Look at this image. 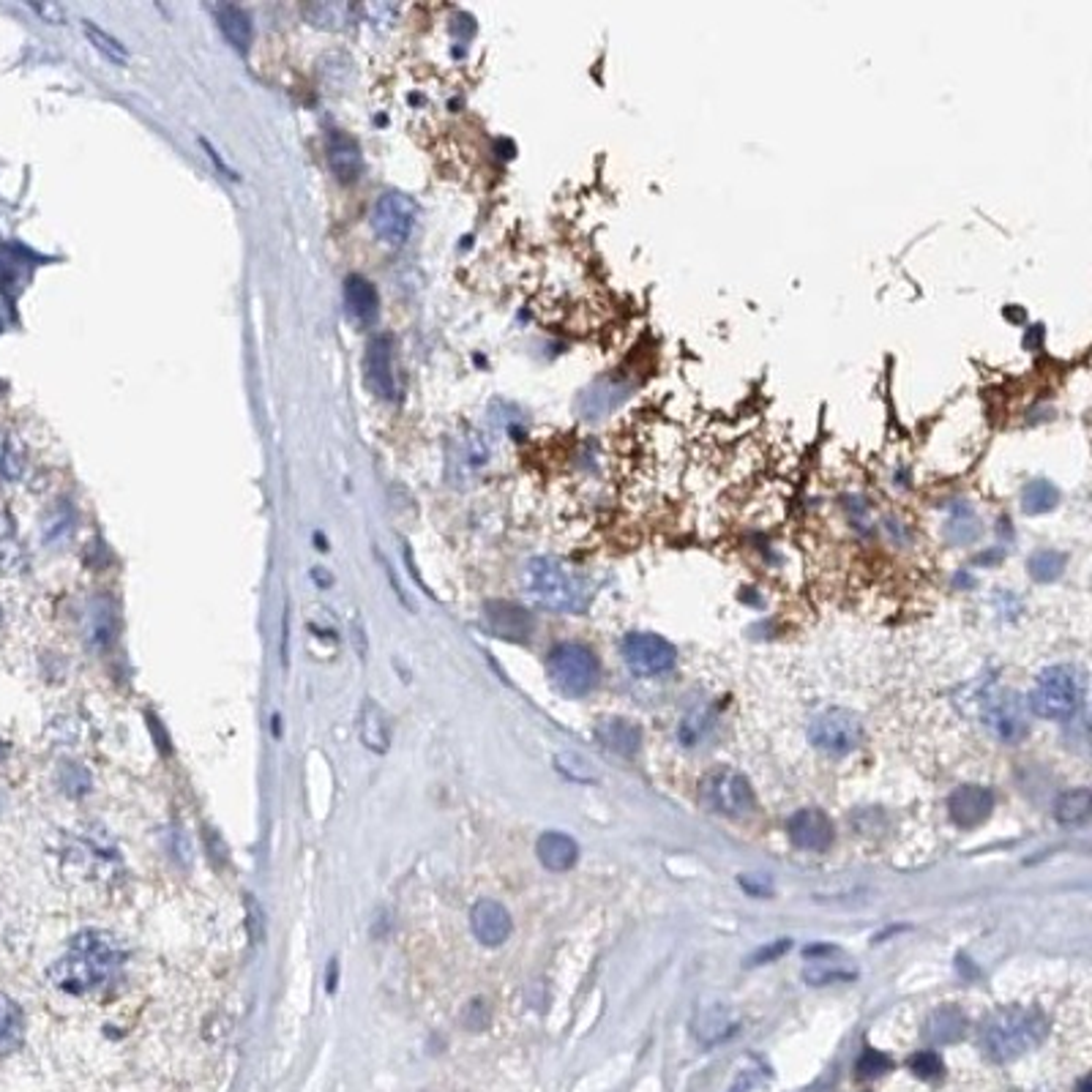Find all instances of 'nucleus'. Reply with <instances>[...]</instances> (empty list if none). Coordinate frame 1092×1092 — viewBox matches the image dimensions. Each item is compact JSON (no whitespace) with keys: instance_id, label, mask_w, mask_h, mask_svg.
Instances as JSON below:
<instances>
[{"instance_id":"7","label":"nucleus","mask_w":1092,"mask_h":1092,"mask_svg":"<svg viewBox=\"0 0 1092 1092\" xmlns=\"http://www.w3.org/2000/svg\"><path fill=\"white\" fill-rule=\"evenodd\" d=\"M702 798L713 811L724 817H743L754 808L752 784L740 773L716 768L702 779Z\"/></svg>"},{"instance_id":"38","label":"nucleus","mask_w":1092,"mask_h":1092,"mask_svg":"<svg viewBox=\"0 0 1092 1092\" xmlns=\"http://www.w3.org/2000/svg\"><path fill=\"white\" fill-rule=\"evenodd\" d=\"M740 888L752 893V896H773V882L768 877L746 874V877H740Z\"/></svg>"},{"instance_id":"33","label":"nucleus","mask_w":1092,"mask_h":1092,"mask_svg":"<svg viewBox=\"0 0 1092 1092\" xmlns=\"http://www.w3.org/2000/svg\"><path fill=\"white\" fill-rule=\"evenodd\" d=\"M61 787H64L66 795H85L91 790V776L85 773V768L74 765V762H64L61 765Z\"/></svg>"},{"instance_id":"15","label":"nucleus","mask_w":1092,"mask_h":1092,"mask_svg":"<svg viewBox=\"0 0 1092 1092\" xmlns=\"http://www.w3.org/2000/svg\"><path fill=\"white\" fill-rule=\"evenodd\" d=\"M364 375H367V386L372 388V394H377L380 399L394 396L391 344H388L386 336H375V339L369 341L367 359H364Z\"/></svg>"},{"instance_id":"19","label":"nucleus","mask_w":1092,"mask_h":1092,"mask_svg":"<svg viewBox=\"0 0 1092 1092\" xmlns=\"http://www.w3.org/2000/svg\"><path fill=\"white\" fill-rule=\"evenodd\" d=\"M344 301H348L350 314L359 322H372L380 314V295L375 285L364 276L353 274L344 282Z\"/></svg>"},{"instance_id":"45","label":"nucleus","mask_w":1092,"mask_h":1092,"mask_svg":"<svg viewBox=\"0 0 1092 1092\" xmlns=\"http://www.w3.org/2000/svg\"><path fill=\"white\" fill-rule=\"evenodd\" d=\"M0 617H3V612H0Z\"/></svg>"},{"instance_id":"23","label":"nucleus","mask_w":1092,"mask_h":1092,"mask_svg":"<svg viewBox=\"0 0 1092 1092\" xmlns=\"http://www.w3.org/2000/svg\"><path fill=\"white\" fill-rule=\"evenodd\" d=\"M213 14H216V22H219L221 33L227 36L232 46H238L240 53H246L252 46V19L246 17V11L232 6V3H221V6H213Z\"/></svg>"},{"instance_id":"30","label":"nucleus","mask_w":1092,"mask_h":1092,"mask_svg":"<svg viewBox=\"0 0 1092 1092\" xmlns=\"http://www.w3.org/2000/svg\"><path fill=\"white\" fill-rule=\"evenodd\" d=\"M734 1027V1021L729 1019V1010L726 1008H707L702 1010V1019L697 1021V1035L705 1037V1040H716V1037L729 1035V1029Z\"/></svg>"},{"instance_id":"12","label":"nucleus","mask_w":1092,"mask_h":1092,"mask_svg":"<svg viewBox=\"0 0 1092 1092\" xmlns=\"http://www.w3.org/2000/svg\"><path fill=\"white\" fill-rule=\"evenodd\" d=\"M625 399H628V383L620 380V377L604 375L598 377L596 383L582 394V399H579V413L590 418V421H598V418H606L609 413H615Z\"/></svg>"},{"instance_id":"31","label":"nucleus","mask_w":1092,"mask_h":1092,"mask_svg":"<svg viewBox=\"0 0 1092 1092\" xmlns=\"http://www.w3.org/2000/svg\"><path fill=\"white\" fill-rule=\"evenodd\" d=\"M962 1029L964 1019L954 1008L936 1010L931 1021H928V1032H931V1037H936V1040H954V1037L962 1035Z\"/></svg>"},{"instance_id":"34","label":"nucleus","mask_w":1092,"mask_h":1092,"mask_svg":"<svg viewBox=\"0 0 1092 1092\" xmlns=\"http://www.w3.org/2000/svg\"><path fill=\"white\" fill-rule=\"evenodd\" d=\"M891 1060L882 1055V1052H863V1057L858 1060V1076L861 1079H877V1076L888 1074L891 1071Z\"/></svg>"},{"instance_id":"36","label":"nucleus","mask_w":1092,"mask_h":1092,"mask_svg":"<svg viewBox=\"0 0 1092 1092\" xmlns=\"http://www.w3.org/2000/svg\"><path fill=\"white\" fill-rule=\"evenodd\" d=\"M909 1068H912V1074L920 1076V1079H926V1082L942 1076V1060H939L934 1052H920V1055H915L912 1060H909Z\"/></svg>"},{"instance_id":"13","label":"nucleus","mask_w":1092,"mask_h":1092,"mask_svg":"<svg viewBox=\"0 0 1092 1092\" xmlns=\"http://www.w3.org/2000/svg\"><path fill=\"white\" fill-rule=\"evenodd\" d=\"M787 830H790L792 845H798L800 850H825L833 841V825L830 819L819 811V808H800L790 817L787 822Z\"/></svg>"},{"instance_id":"37","label":"nucleus","mask_w":1092,"mask_h":1092,"mask_svg":"<svg viewBox=\"0 0 1092 1092\" xmlns=\"http://www.w3.org/2000/svg\"><path fill=\"white\" fill-rule=\"evenodd\" d=\"M19 563V550L14 535H11L9 524L0 519V571L17 569Z\"/></svg>"},{"instance_id":"28","label":"nucleus","mask_w":1092,"mask_h":1092,"mask_svg":"<svg viewBox=\"0 0 1092 1092\" xmlns=\"http://www.w3.org/2000/svg\"><path fill=\"white\" fill-rule=\"evenodd\" d=\"M1027 571L1035 582H1055L1063 577L1065 555L1055 550H1037L1027 561Z\"/></svg>"},{"instance_id":"14","label":"nucleus","mask_w":1092,"mask_h":1092,"mask_svg":"<svg viewBox=\"0 0 1092 1092\" xmlns=\"http://www.w3.org/2000/svg\"><path fill=\"white\" fill-rule=\"evenodd\" d=\"M994 808V795L983 787H975V784H967V787H959V790L951 795L948 800V811L954 817L956 825L962 827H978L981 822H986V817L992 814Z\"/></svg>"},{"instance_id":"41","label":"nucleus","mask_w":1092,"mask_h":1092,"mask_svg":"<svg viewBox=\"0 0 1092 1092\" xmlns=\"http://www.w3.org/2000/svg\"><path fill=\"white\" fill-rule=\"evenodd\" d=\"M287 642H290V609H285V620H282V662L285 664H287V659H290Z\"/></svg>"},{"instance_id":"26","label":"nucleus","mask_w":1092,"mask_h":1092,"mask_svg":"<svg viewBox=\"0 0 1092 1092\" xmlns=\"http://www.w3.org/2000/svg\"><path fill=\"white\" fill-rule=\"evenodd\" d=\"M28 460L19 440L9 431H0V481H19L25 476Z\"/></svg>"},{"instance_id":"21","label":"nucleus","mask_w":1092,"mask_h":1092,"mask_svg":"<svg viewBox=\"0 0 1092 1092\" xmlns=\"http://www.w3.org/2000/svg\"><path fill=\"white\" fill-rule=\"evenodd\" d=\"M361 743L375 754H386L391 746V724L377 702L367 699L361 707Z\"/></svg>"},{"instance_id":"20","label":"nucleus","mask_w":1092,"mask_h":1092,"mask_svg":"<svg viewBox=\"0 0 1092 1092\" xmlns=\"http://www.w3.org/2000/svg\"><path fill=\"white\" fill-rule=\"evenodd\" d=\"M596 737L606 749L623 754V757H633V754L639 752V743H642L639 726L625 721V718H604V721L596 726Z\"/></svg>"},{"instance_id":"6","label":"nucleus","mask_w":1092,"mask_h":1092,"mask_svg":"<svg viewBox=\"0 0 1092 1092\" xmlns=\"http://www.w3.org/2000/svg\"><path fill=\"white\" fill-rule=\"evenodd\" d=\"M808 737L811 743L817 746L822 754H830V757H845V754H853L863 740V724L861 718L850 713V710H825L819 713L811 726H808Z\"/></svg>"},{"instance_id":"42","label":"nucleus","mask_w":1092,"mask_h":1092,"mask_svg":"<svg viewBox=\"0 0 1092 1092\" xmlns=\"http://www.w3.org/2000/svg\"><path fill=\"white\" fill-rule=\"evenodd\" d=\"M1005 314H1008V320H1013V322L1024 317V312H1021V309H1010V306H1005Z\"/></svg>"},{"instance_id":"32","label":"nucleus","mask_w":1092,"mask_h":1092,"mask_svg":"<svg viewBox=\"0 0 1092 1092\" xmlns=\"http://www.w3.org/2000/svg\"><path fill=\"white\" fill-rule=\"evenodd\" d=\"M948 535L954 538V541H973L975 535H978V524H975V514H973V508L970 505H959L956 508V516L948 522Z\"/></svg>"},{"instance_id":"3","label":"nucleus","mask_w":1092,"mask_h":1092,"mask_svg":"<svg viewBox=\"0 0 1092 1092\" xmlns=\"http://www.w3.org/2000/svg\"><path fill=\"white\" fill-rule=\"evenodd\" d=\"M524 590L535 604L547 606L552 612H579L588 604V588L585 579L574 574L558 558H532L524 566Z\"/></svg>"},{"instance_id":"27","label":"nucleus","mask_w":1092,"mask_h":1092,"mask_svg":"<svg viewBox=\"0 0 1092 1092\" xmlns=\"http://www.w3.org/2000/svg\"><path fill=\"white\" fill-rule=\"evenodd\" d=\"M1090 790H1071L1060 795L1055 814L1063 825H1082L1084 819L1090 817Z\"/></svg>"},{"instance_id":"9","label":"nucleus","mask_w":1092,"mask_h":1092,"mask_svg":"<svg viewBox=\"0 0 1092 1092\" xmlns=\"http://www.w3.org/2000/svg\"><path fill=\"white\" fill-rule=\"evenodd\" d=\"M623 659L636 675H662L678 662L675 644L659 633H628L623 642Z\"/></svg>"},{"instance_id":"11","label":"nucleus","mask_w":1092,"mask_h":1092,"mask_svg":"<svg viewBox=\"0 0 1092 1092\" xmlns=\"http://www.w3.org/2000/svg\"><path fill=\"white\" fill-rule=\"evenodd\" d=\"M470 926H473V934L478 936L481 946L497 948L508 939L514 923H511V912L500 901L481 899L470 912Z\"/></svg>"},{"instance_id":"25","label":"nucleus","mask_w":1092,"mask_h":1092,"mask_svg":"<svg viewBox=\"0 0 1092 1092\" xmlns=\"http://www.w3.org/2000/svg\"><path fill=\"white\" fill-rule=\"evenodd\" d=\"M1057 503H1060V492H1057L1055 484L1047 481V478H1035V481H1029L1027 487H1024V492H1021V508H1024V514H1029V516L1047 514V511H1052Z\"/></svg>"},{"instance_id":"5","label":"nucleus","mask_w":1092,"mask_h":1092,"mask_svg":"<svg viewBox=\"0 0 1092 1092\" xmlns=\"http://www.w3.org/2000/svg\"><path fill=\"white\" fill-rule=\"evenodd\" d=\"M1079 705V675L1074 667H1049L1029 694V710L1040 718H1068Z\"/></svg>"},{"instance_id":"16","label":"nucleus","mask_w":1092,"mask_h":1092,"mask_svg":"<svg viewBox=\"0 0 1092 1092\" xmlns=\"http://www.w3.org/2000/svg\"><path fill=\"white\" fill-rule=\"evenodd\" d=\"M325 157H328V167L333 170V175L350 184L361 175V167H364V159H361V147L356 139L344 134V131H331L328 139H325Z\"/></svg>"},{"instance_id":"24","label":"nucleus","mask_w":1092,"mask_h":1092,"mask_svg":"<svg viewBox=\"0 0 1092 1092\" xmlns=\"http://www.w3.org/2000/svg\"><path fill=\"white\" fill-rule=\"evenodd\" d=\"M115 633H118L115 612H112L110 604L99 601V604L91 609V615H88V644H91L93 651H107L112 639H115Z\"/></svg>"},{"instance_id":"40","label":"nucleus","mask_w":1092,"mask_h":1092,"mask_svg":"<svg viewBox=\"0 0 1092 1092\" xmlns=\"http://www.w3.org/2000/svg\"><path fill=\"white\" fill-rule=\"evenodd\" d=\"M1040 341H1044V325H1032V328H1027V333H1024V348L1037 350L1040 348Z\"/></svg>"},{"instance_id":"1","label":"nucleus","mask_w":1092,"mask_h":1092,"mask_svg":"<svg viewBox=\"0 0 1092 1092\" xmlns=\"http://www.w3.org/2000/svg\"><path fill=\"white\" fill-rule=\"evenodd\" d=\"M123 962L126 951L118 936L88 928L74 936L69 951L49 967V981L66 994L96 992L115 981Z\"/></svg>"},{"instance_id":"22","label":"nucleus","mask_w":1092,"mask_h":1092,"mask_svg":"<svg viewBox=\"0 0 1092 1092\" xmlns=\"http://www.w3.org/2000/svg\"><path fill=\"white\" fill-rule=\"evenodd\" d=\"M25 1037V1016L17 1002L0 994V1057L14 1055Z\"/></svg>"},{"instance_id":"2","label":"nucleus","mask_w":1092,"mask_h":1092,"mask_svg":"<svg viewBox=\"0 0 1092 1092\" xmlns=\"http://www.w3.org/2000/svg\"><path fill=\"white\" fill-rule=\"evenodd\" d=\"M1047 1032V1019L1037 1010L1002 1008L983 1024L981 1044L994 1063H1010L1040 1047Z\"/></svg>"},{"instance_id":"8","label":"nucleus","mask_w":1092,"mask_h":1092,"mask_svg":"<svg viewBox=\"0 0 1092 1092\" xmlns=\"http://www.w3.org/2000/svg\"><path fill=\"white\" fill-rule=\"evenodd\" d=\"M415 221V205L399 192L380 194L372 208V230L388 246H402L410 238Z\"/></svg>"},{"instance_id":"10","label":"nucleus","mask_w":1092,"mask_h":1092,"mask_svg":"<svg viewBox=\"0 0 1092 1092\" xmlns=\"http://www.w3.org/2000/svg\"><path fill=\"white\" fill-rule=\"evenodd\" d=\"M983 718L1000 740L1005 743H1016L1027 734V702L1016 694V691H997L992 697L986 699V707H983Z\"/></svg>"},{"instance_id":"17","label":"nucleus","mask_w":1092,"mask_h":1092,"mask_svg":"<svg viewBox=\"0 0 1092 1092\" xmlns=\"http://www.w3.org/2000/svg\"><path fill=\"white\" fill-rule=\"evenodd\" d=\"M487 620L497 636L511 639V642H524L532 633V617L522 606L508 604V601H489Z\"/></svg>"},{"instance_id":"35","label":"nucleus","mask_w":1092,"mask_h":1092,"mask_svg":"<svg viewBox=\"0 0 1092 1092\" xmlns=\"http://www.w3.org/2000/svg\"><path fill=\"white\" fill-rule=\"evenodd\" d=\"M350 11H353L350 6H339V3H320V6H312L309 14H312L314 25L333 28V22H341V25H344V19H348Z\"/></svg>"},{"instance_id":"29","label":"nucleus","mask_w":1092,"mask_h":1092,"mask_svg":"<svg viewBox=\"0 0 1092 1092\" xmlns=\"http://www.w3.org/2000/svg\"><path fill=\"white\" fill-rule=\"evenodd\" d=\"M85 33H88L91 44L96 46V49H99L101 56L107 58V61H112V64H118V66H123L126 61H129V49L120 44L118 38L110 36L104 28L93 25V22H85Z\"/></svg>"},{"instance_id":"18","label":"nucleus","mask_w":1092,"mask_h":1092,"mask_svg":"<svg viewBox=\"0 0 1092 1092\" xmlns=\"http://www.w3.org/2000/svg\"><path fill=\"white\" fill-rule=\"evenodd\" d=\"M535 853H538V861L550 869V872H569L571 866L577 863L579 847L577 841L566 833H543L535 845Z\"/></svg>"},{"instance_id":"43","label":"nucleus","mask_w":1092,"mask_h":1092,"mask_svg":"<svg viewBox=\"0 0 1092 1092\" xmlns=\"http://www.w3.org/2000/svg\"><path fill=\"white\" fill-rule=\"evenodd\" d=\"M6 757H9V743H6V740H0V762L6 760Z\"/></svg>"},{"instance_id":"4","label":"nucleus","mask_w":1092,"mask_h":1092,"mask_svg":"<svg viewBox=\"0 0 1092 1092\" xmlns=\"http://www.w3.org/2000/svg\"><path fill=\"white\" fill-rule=\"evenodd\" d=\"M547 672H550L552 683L561 694L582 697L590 689H596L601 667H598V659L590 648L579 642H563L550 653Z\"/></svg>"},{"instance_id":"44","label":"nucleus","mask_w":1092,"mask_h":1092,"mask_svg":"<svg viewBox=\"0 0 1092 1092\" xmlns=\"http://www.w3.org/2000/svg\"><path fill=\"white\" fill-rule=\"evenodd\" d=\"M1082 1092H1090V1082H1087V1079L1082 1082Z\"/></svg>"},{"instance_id":"39","label":"nucleus","mask_w":1092,"mask_h":1092,"mask_svg":"<svg viewBox=\"0 0 1092 1092\" xmlns=\"http://www.w3.org/2000/svg\"><path fill=\"white\" fill-rule=\"evenodd\" d=\"M784 951H790V939H779V942H773V948H762L760 954H754L752 962L754 964H760V962H771V959H776V956H781Z\"/></svg>"}]
</instances>
